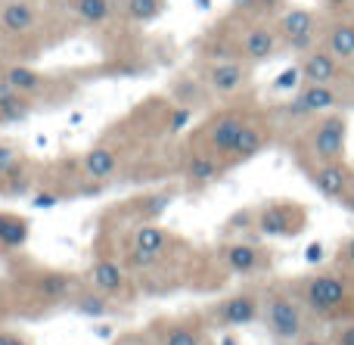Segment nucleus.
I'll use <instances>...</instances> for the list:
<instances>
[{
  "label": "nucleus",
  "instance_id": "1",
  "mask_svg": "<svg viewBox=\"0 0 354 345\" xmlns=\"http://www.w3.org/2000/svg\"><path fill=\"white\" fill-rule=\"evenodd\" d=\"M301 305L308 315L320 317V321L345 324L354 321V274L345 268H333V271L308 274L295 286Z\"/></svg>",
  "mask_w": 354,
  "mask_h": 345
},
{
  "label": "nucleus",
  "instance_id": "2",
  "mask_svg": "<svg viewBox=\"0 0 354 345\" xmlns=\"http://www.w3.org/2000/svg\"><path fill=\"white\" fill-rule=\"evenodd\" d=\"M305 315L308 308L301 305L299 292H289V290H270L261 308L264 327L280 345H295L299 339H305V330H308Z\"/></svg>",
  "mask_w": 354,
  "mask_h": 345
},
{
  "label": "nucleus",
  "instance_id": "3",
  "mask_svg": "<svg viewBox=\"0 0 354 345\" xmlns=\"http://www.w3.org/2000/svg\"><path fill=\"white\" fill-rule=\"evenodd\" d=\"M308 149L314 162H339L348 149V118L342 112H326L308 131Z\"/></svg>",
  "mask_w": 354,
  "mask_h": 345
},
{
  "label": "nucleus",
  "instance_id": "4",
  "mask_svg": "<svg viewBox=\"0 0 354 345\" xmlns=\"http://www.w3.org/2000/svg\"><path fill=\"white\" fill-rule=\"evenodd\" d=\"M277 31H280V41L286 44L289 50L305 56L308 50L317 47L320 37V19L314 10H305V6H289L286 12L277 22Z\"/></svg>",
  "mask_w": 354,
  "mask_h": 345
},
{
  "label": "nucleus",
  "instance_id": "5",
  "mask_svg": "<svg viewBox=\"0 0 354 345\" xmlns=\"http://www.w3.org/2000/svg\"><path fill=\"white\" fill-rule=\"evenodd\" d=\"M342 91L339 84H301L299 93L286 103L289 118H320L326 112H336L342 106Z\"/></svg>",
  "mask_w": 354,
  "mask_h": 345
},
{
  "label": "nucleus",
  "instance_id": "6",
  "mask_svg": "<svg viewBox=\"0 0 354 345\" xmlns=\"http://www.w3.org/2000/svg\"><path fill=\"white\" fill-rule=\"evenodd\" d=\"M308 221V212L299 203H270L264 209H258L255 215V230L261 236H295Z\"/></svg>",
  "mask_w": 354,
  "mask_h": 345
},
{
  "label": "nucleus",
  "instance_id": "7",
  "mask_svg": "<svg viewBox=\"0 0 354 345\" xmlns=\"http://www.w3.org/2000/svg\"><path fill=\"white\" fill-rule=\"evenodd\" d=\"M311 174V184L320 196L333 199V203H342L345 196L354 190V168L345 159L339 162H314L308 168Z\"/></svg>",
  "mask_w": 354,
  "mask_h": 345
},
{
  "label": "nucleus",
  "instance_id": "8",
  "mask_svg": "<svg viewBox=\"0 0 354 345\" xmlns=\"http://www.w3.org/2000/svg\"><path fill=\"white\" fill-rule=\"evenodd\" d=\"M348 62H342L336 53L320 44V47L308 50L299 62V72H301V81L305 84H339V81L348 78Z\"/></svg>",
  "mask_w": 354,
  "mask_h": 345
},
{
  "label": "nucleus",
  "instance_id": "9",
  "mask_svg": "<svg viewBox=\"0 0 354 345\" xmlns=\"http://www.w3.org/2000/svg\"><path fill=\"white\" fill-rule=\"evenodd\" d=\"M245 124H249V118L239 115V112H227V115H218L212 124H208L205 131V147L212 156H218V159H227L230 162L233 149H236L239 137H243Z\"/></svg>",
  "mask_w": 354,
  "mask_h": 345
},
{
  "label": "nucleus",
  "instance_id": "10",
  "mask_svg": "<svg viewBox=\"0 0 354 345\" xmlns=\"http://www.w3.org/2000/svg\"><path fill=\"white\" fill-rule=\"evenodd\" d=\"M261 308L264 302H258L255 292H236V296L212 305V321L221 327H249L261 317Z\"/></svg>",
  "mask_w": 354,
  "mask_h": 345
},
{
  "label": "nucleus",
  "instance_id": "11",
  "mask_svg": "<svg viewBox=\"0 0 354 345\" xmlns=\"http://www.w3.org/2000/svg\"><path fill=\"white\" fill-rule=\"evenodd\" d=\"M249 84V68L239 59H221L205 68V87L218 97H233Z\"/></svg>",
  "mask_w": 354,
  "mask_h": 345
},
{
  "label": "nucleus",
  "instance_id": "12",
  "mask_svg": "<svg viewBox=\"0 0 354 345\" xmlns=\"http://www.w3.org/2000/svg\"><path fill=\"white\" fill-rule=\"evenodd\" d=\"M280 31L268 28V25H252V28L243 31L239 37V56L245 62H264L280 50Z\"/></svg>",
  "mask_w": 354,
  "mask_h": 345
},
{
  "label": "nucleus",
  "instance_id": "13",
  "mask_svg": "<svg viewBox=\"0 0 354 345\" xmlns=\"http://www.w3.org/2000/svg\"><path fill=\"white\" fill-rule=\"evenodd\" d=\"M221 261H224L227 271L239 274V277H252V274H258L268 265L264 252L258 246H252V243H230V246H224L221 249Z\"/></svg>",
  "mask_w": 354,
  "mask_h": 345
},
{
  "label": "nucleus",
  "instance_id": "14",
  "mask_svg": "<svg viewBox=\"0 0 354 345\" xmlns=\"http://www.w3.org/2000/svg\"><path fill=\"white\" fill-rule=\"evenodd\" d=\"M37 22V6L31 0H3L0 3V28L6 35H28Z\"/></svg>",
  "mask_w": 354,
  "mask_h": 345
},
{
  "label": "nucleus",
  "instance_id": "15",
  "mask_svg": "<svg viewBox=\"0 0 354 345\" xmlns=\"http://www.w3.org/2000/svg\"><path fill=\"white\" fill-rule=\"evenodd\" d=\"M324 47L342 62H354V19L339 16L324 28Z\"/></svg>",
  "mask_w": 354,
  "mask_h": 345
},
{
  "label": "nucleus",
  "instance_id": "16",
  "mask_svg": "<svg viewBox=\"0 0 354 345\" xmlns=\"http://www.w3.org/2000/svg\"><path fill=\"white\" fill-rule=\"evenodd\" d=\"M91 286L100 292H106L109 299H115L128 290V274H124V268L118 265V261L100 259L97 265L91 268Z\"/></svg>",
  "mask_w": 354,
  "mask_h": 345
},
{
  "label": "nucleus",
  "instance_id": "17",
  "mask_svg": "<svg viewBox=\"0 0 354 345\" xmlns=\"http://www.w3.org/2000/svg\"><path fill=\"white\" fill-rule=\"evenodd\" d=\"M81 165H84V174L93 180H106L112 171L118 168V153L112 147H93L91 153L81 159Z\"/></svg>",
  "mask_w": 354,
  "mask_h": 345
},
{
  "label": "nucleus",
  "instance_id": "18",
  "mask_svg": "<svg viewBox=\"0 0 354 345\" xmlns=\"http://www.w3.org/2000/svg\"><path fill=\"white\" fill-rule=\"evenodd\" d=\"M35 290H37V296L47 299V302H59V299L72 296L75 277H68V274H59V271L41 274V277H37V283H35Z\"/></svg>",
  "mask_w": 354,
  "mask_h": 345
},
{
  "label": "nucleus",
  "instance_id": "19",
  "mask_svg": "<svg viewBox=\"0 0 354 345\" xmlns=\"http://www.w3.org/2000/svg\"><path fill=\"white\" fill-rule=\"evenodd\" d=\"M264 143H268V131H264L261 124L249 122V124H245V131H243V137H239L236 149H233L230 162H249L252 156H258V153H261V149H264Z\"/></svg>",
  "mask_w": 354,
  "mask_h": 345
},
{
  "label": "nucleus",
  "instance_id": "20",
  "mask_svg": "<svg viewBox=\"0 0 354 345\" xmlns=\"http://www.w3.org/2000/svg\"><path fill=\"white\" fill-rule=\"evenodd\" d=\"M72 10L84 25H106L115 12V3L112 0H72Z\"/></svg>",
  "mask_w": 354,
  "mask_h": 345
},
{
  "label": "nucleus",
  "instance_id": "21",
  "mask_svg": "<svg viewBox=\"0 0 354 345\" xmlns=\"http://www.w3.org/2000/svg\"><path fill=\"white\" fill-rule=\"evenodd\" d=\"M168 240H171V234H168L165 227H159V224H140V227L134 230V240H131V246L143 249V252L162 255V249L168 246Z\"/></svg>",
  "mask_w": 354,
  "mask_h": 345
},
{
  "label": "nucleus",
  "instance_id": "22",
  "mask_svg": "<svg viewBox=\"0 0 354 345\" xmlns=\"http://www.w3.org/2000/svg\"><path fill=\"white\" fill-rule=\"evenodd\" d=\"M3 78L10 81V84L16 87L22 97H31V93L44 91V75L35 72V68H28V66H10V68H3Z\"/></svg>",
  "mask_w": 354,
  "mask_h": 345
},
{
  "label": "nucleus",
  "instance_id": "23",
  "mask_svg": "<svg viewBox=\"0 0 354 345\" xmlns=\"http://www.w3.org/2000/svg\"><path fill=\"white\" fill-rule=\"evenodd\" d=\"M159 345H205V333L196 324H168L165 333H159Z\"/></svg>",
  "mask_w": 354,
  "mask_h": 345
},
{
  "label": "nucleus",
  "instance_id": "24",
  "mask_svg": "<svg viewBox=\"0 0 354 345\" xmlns=\"http://www.w3.org/2000/svg\"><path fill=\"white\" fill-rule=\"evenodd\" d=\"M75 311H81V315H87V317H106L112 311V302L106 292H100L91 286V290L75 296Z\"/></svg>",
  "mask_w": 354,
  "mask_h": 345
},
{
  "label": "nucleus",
  "instance_id": "25",
  "mask_svg": "<svg viewBox=\"0 0 354 345\" xmlns=\"http://www.w3.org/2000/svg\"><path fill=\"white\" fill-rule=\"evenodd\" d=\"M221 174V159L218 156H189L187 162V178L193 180V184H208L212 178H218Z\"/></svg>",
  "mask_w": 354,
  "mask_h": 345
},
{
  "label": "nucleus",
  "instance_id": "26",
  "mask_svg": "<svg viewBox=\"0 0 354 345\" xmlns=\"http://www.w3.org/2000/svg\"><path fill=\"white\" fill-rule=\"evenodd\" d=\"M122 3H124V16L131 22H153L165 10V0H122Z\"/></svg>",
  "mask_w": 354,
  "mask_h": 345
},
{
  "label": "nucleus",
  "instance_id": "27",
  "mask_svg": "<svg viewBox=\"0 0 354 345\" xmlns=\"http://www.w3.org/2000/svg\"><path fill=\"white\" fill-rule=\"evenodd\" d=\"M28 236V224L12 215H0V246H22Z\"/></svg>",
  "mask_w": 354,
  "mask_h": 345
},
{
  "label": "nucleus",
  "instance_id": "28",
  "mask_svg": "<svg viewBox=\"0 0 354 345\" xmlns=\"http://www.w3.org/2000/svg\"><path fill=\"white\" fill-rule=\"evenodd\" d=\"M143 218H156V215H162V212L171 205V193H156V196H149V199H143Z\"/></svg>",
  "mask_w": 354,
  "mask_h": 345
},
{
  "label": "nucleus",
  "instance_id": "29",
  "mask_svg": "<svg viewBox=\"0 0 354 345\" xmlns=\"http://www.w3.org/2000/svg\"><path fill=\"white\" fill-rule=\"evenodd\" d=\"M19 162H22V156H19V149L12 147V143H0V178L10 171H16Z\"/></svg>",
  "mask_w": 354,
  "mask_h": 345
},
{
  "label": "nucleus",
  "instance_id": "30",
  "mask_svg": "<svg viewBox=\"0 0 354 345\" xmlns=\"http://www.w3.org/2000/svg\"><path fill=\"white\" fill-rule=\"evenodd\" d=\"M339 268H345V271L354 274V234L342 243V249H339Z\"/></svg>",
  "mask_w": 354,
  "mask_h": 345
},
{
  "label": "nucleus",
  "instance_id": "31",
  "mask_svg": "<svg viewBox=\"0 0 354 345\" xmlns=\"http://www.w3.org/2000/svg\"><path fill=\"white\" fill-rule=\"evenodd\" d=\"M333 345H354V321L339 324L336 336H333Z\"/></svg>",
  "mask_w": 354,
  "mask_h": 345
},
{
  "label": "nucleus",
  "instance_id": "32",
  "mask_svg": "<svg viewBox=\"0 0 354 345\" xmlns=\"http://www.w3.org/2000/svg\"><path fill=\"white\" fill-rule=\"evenodd\" d=\"M324 3H326V10H330V12H336V16H342V12H348V10H351V3H354V0H324Z\"/></svg>",
  "mask_w": 354,
  "mask_h": 345
},
{
  "label": "nucleus",
  "instance_id": "33",
  "mask_svg": "<svg viewBox=\"0 0 354 345\" xmlns=\"http://www.w3.org/2000/svg\"><path fill=\"white\" fill-rule=\"evenodd\" d=\"M295 345H333V342H326V339H320V336H305V339H299Z\"/></svg>",
  "mask_w": 354,
  "mask_h": 345
},
{
  "label": "nucleus",
  "instance_id": "34",
  "mask_svg": "<svg viewBox=\"0 0 354 345\" xmlns=\"http://www.w3.org/2000/svg\"><path fill=\"white\" fill-rule=\"evenodd\" d=\"M118 345H153L149 339H143V336H128V339H122Z\"/></svg>",
  "mask_w": 354,
  "mask_h": 345
},
{
  "label": "nucleus",
  "instance_id": "35",
  "mask_svg": "<svg viewBox=\"0 0 354 345\" xmlns=\"http://www.w3.org/2000/svg\"><path fill=\"white\" fill-rule=\"evenodd\" d=\"M6 345H31V342L25 339V336H19V333H10L6 336Z\"/></svg>",
  "mask_w": 354,
  "mask_h": 345
},
{
  "label": "nucleus",
  "instance_id": "36",
  "mask_svg": "<svg viewBox=\"0 0 354 345\" xmlns=\"http://www.w3.org/2000/svg\"><path fill=\"white\" fill-rule=\"evenodd\" d=\"M342 205H345V212H348V215L354 218V190H351V193H348V196H345V199H342Z\"/></svg>",
  "mask_w": 354,
  "mask_h": 345
},
{
  "label": "nucleus",
  "instance_id": "37",
  "mask_svg": "<svg viewBox=\"0 0 354 345\" xmlns=\"http://www.w3.org/2000/svg\"><path fill=\"white\" fill-rule=\"evenodd\" d=\"M345 87H348V93H351V100H354V68L348 72V78H345Z\"/></svg>",
  "mask_w": 354,
  "mask_h": 345
},
{
  "label": "nucleus",
  "instance_id": "38",
  "mask_svg": "<svg viewBox=\"0 0 354 345\" xmlns=\"http://www.w3.org/2000/svg\"><path fill=\"white\" fill-rule=\"evenodd\" d=\"M6 336H10V333H3V330H0V345H6Z\"/></svg>",
  "mask_w": 354,
  "mask_h": 345
},
{
  "label": "nucleus",
  "instance_id": "39",
  "mask_svg": "<svg viewBox=\"0 0 354 345\" xmlns=\"http://www.w3.org/2000/svg\"><path fill=\"white\" fill-rule=\"evenodd\" d=\"M112 3H118V0H112Z\"/></svg>",
  "mask_w": 354,
  "mask_h": 345
}]
</instances>
